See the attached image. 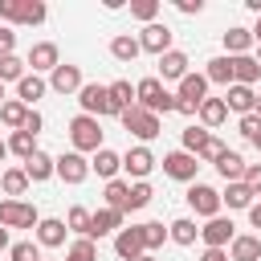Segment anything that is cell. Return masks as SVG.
<instances>
[{
  "instance_id": "obj_1",
  "label": "cell",
  "mask_w": 261,
  "mask_h": 261,
  "mask_svg": "<svg viewBox=\"0 0 261 261\" xmlns=\"http://www.w3.org/2000/svg\"><path fill=\"white\" fill-rule=\"evenodd\" d=\"M135 106H143L151 114H167V110H175V94H167V86L159 77H143L135 86Z\"/></svg>"
},
{
  "instance_id": "obj_2",
  "label": "cell",
  "mask_w": 261,
  "mask_h": 261,
  "mask_svg": "<svg viewBox=\"0 0 261 261\" xmlns=\"http://www.w3.org/2000/svg\"><path fill=\"white\" fill-rule=\"evenodd\" d=\"M69 143H73L77 155H86V151H102V126H98V118H90V114L69 118Z\"/></svg>"
},
{
  "instance_id": "obj_3",
  "label": "cell",
  "mask_w": 261,
  "mask_h": 261,
  "mask_svg": "<svg viewBox=\"0 0 261 261\" xmlns=\"http://www.w3.org/2000/svg\"><path fill=\"white\" fill-rule=\"evenodd\" d=\"M49 16V8L41 0H0V20L12 24H41Z\"/></svg>"
},
{
  "instance_id": "obj_4",
  "label": "cell",
  "mask_w": 261,
  "mask_h": 261,
  "mask_svg": "<svg viewBox=\"0 0 261 261\" xmlns=\"http://www.w3.org/2000/svg\"><path fill=\"white\" fill-rule=\"evenodd\" d=\"M77 102H82V114H90V118L118 114V110L110 106V90H106V86H98V82H86V86L77 90Z\"/></svg>"
},
{
  "instance_id": "obj_5",
  "label": "cell",
  "mask_w": 261,
  "mask_h": 261,
  "mask_svg": "<svg viewBox=\"0 0 261 261\" xmlns=\"http://www.w3.org/2000/svg\"><path fill=\"white\" fill-rule=\"evenodd\" d=\"M122 118V126L135 135V139H143V143H151L163 126H159V114H151V110H143V106H130V110H122L118 114Z\"/></svg>"
},
{
  "instance_id": "obj_6",
  "label": "cell",
  "mask_w": 261,
  "mask_h": 261,
  "mask_svg": "<svg viewBox=\"0 0 261 261\" xmlns=\"http://www.w3.org/2000/svg\"><path fill=\"white\" fill-rule=\"evenodd\" d=\"M37 208L24 200H0V228H37Z\"/></svg>"
},
{
  "instance_id": "obj_7",
  "label": "cell",
  "mask_w": 261,
  "mask_h": 261,
  "mask_svg": "<svg viewBox=\"0 0 261 261\" xmlns=\"http://www.w3.org/2000/svg\"><path fill=\"white\" fill-rule=\"evenodd\" d=\"M188 204H192V212L204 216V220L220 216V192L208 188V184H192V188H188Z\"/></svg>"
},
{
  "instance_id": "obj_8",
  "label": "cell",
  "mask_w": 261,
  "mask_h": 261,
  "mask_svg": "<svg viewBox=\"0 0 261 261\" xmlns=\"http://www.w3.org/2000/svg\"><path fill=\"white\" fill-rule=\"evenodd\" d=\"M163 171H167L171 179L192 184V179H196V171H200V159H196V155H188V151H171V155H163Z\"/></svg>"
},
{
  "instance_id": "obj_9",
  "label": "cell",
  "mask_w": 261,
  "mask_h": 261,
  "mask_svg": "<svg viewBox=\"0 0 261 261\" xmlns=\"http://www.w3.org/2000/svg\"><path fill=\"white\" fill-rule=\"evenodd\" d=\"M232 228H237V224H232L228 216H212V220L200 228V241H204L208 249H224V245H232V237H237Z\"/></svg>"
},
{
  "instance_id": "obj_10",
  "label": "cell",
  "mask_w": 261,
  "mask_h": 261,
  "mask_svg": "<svg viewBox=\"0 0 261 261\" xmlns=\"http://www.w3.org/2000/svg\"><path fill=\"white\" fill-rule=\"evenodd\" d=\"M53 167H57V175H61L65 184H82V179L90 175V159L77 155V151H65L61 159H53Z\"/></svg>"
},
{
  "instance_id": "obj_11",
  "label": "cell",
  "mask_w": 261,
  "mask_h": 261,
  "mask_svg": "<svg viewBox=\"0 0 261 261\" xmlns=\"http://www.w3.org/2000/svg\"><path fill=\"white\" fill-rule=\"evenodd\" d=\"M24 65H33V73H41V69H57L61 65V57H57V45L53 41H37L33 49H29V57H24Z\"/></svg>"
},
{
  "instance_id": "obj_12",
  "label": "cell",
  "mask_w": 261,
  "mask_h": 261,
  "mask_svg": "<svg viewBox=\"0 0 261 261\" xmlns=\"http://www.w3.org/2000/svg\"><path fill=\"white\" fill-rule=\"evenodd\" d=\"M151 167H155V155H151L147 147H130V151L122 155V171H126V175H135V184H139V179H147V175H151Z\"/></svg>"
},
{
  "instance_id": "obj_13",
  "label": "cell",
  "mask_w": 261,
  "mask_h": 261,
  "mask_svg": "<svg viewBox=\"0 0 261 261\" xmlns=\"http://www.w3.org/2000/svg\"><path fill=\"white\" fill-rule=\"evenodd\" d=\"M139 45H143L147 53H155V57H163V53L171 49V29L155 20V24H147V29H143V37H139Z\"/></svg>"
},
{
  "instance_id": "obj_14",
  "label": "cell",
  "mask_w": 261,
  "mask_h": 261,
  "mask_svg": "<svg viewBox=\"0 0 261 261\" xmlns=\"http://www.w3.org/2000/svg\"><path fill=\"white\" fill-rule=\"evenodd\" d=\"M114 253L122 257V261H139L147 249H143V232L139 228H118V237H114Z\"/></svg>"
},
{
  "instance_id": "obj_15",
  "label": "cell",
  "mask_w": 261,
  "mask_h": 261,
  "mask_svg": "<svg viewBox=\"0 0 261 261\" xmlns=\"http://www.w3.org/2000/svg\"><path fill=\"white\" fill-rule=\"evenodd\" d=\"M159 77H163V82H179V77H188V53L167 49V53L159 57Z\"/></svg>"
},
{
  "instance_id": "obj_16",
  "label": "cell",
  "mask_w": 261,
  "mask_h": 261,
  "mask_svg": "<svg viewBox=\"0 0 261 261\" xmlns=\"http://www.w3.org/2000/svg\"><path fill=\"white\" fill-rule=\"evenodd\" d=\"M49 86H53L57 94H77L86 82H82V69H77V65H57L53 77H49Z\"/></svg>"
},
{
  "instance_id": "obj_17",
  "label": "cell",
  "mask_w": 261,
  "mask_h": 261,
  "mask_svg": "<svg viewBox=\"0 0 261 261\" xmlns=\"http://www.w3.org/2000/svg\"><path fill=\"white\" fill-rule=\"evenodd\" d=\"M175 98L200 106V102L208 98V77H204V73H188V77H179V94H175Z\"/></svg>"
},
{
  "instance_id": "obj_18",
  "label": "cell",
  "mask_w": 261,
  "mask_h": 261,
  "mask_svg": "<svg viewBox=\"0 0 261 261\" xmlns=\"http://www.w3.org/2000/svg\"><path fill=\"white\" fill-rule=\"evenodd\" d=\"M90 171H98L106 184L122 171V155L118 151H110V147H102V151H94V159H90Z\"/></svg>"
},
{
  "instance_id": "obj_19",
  "label": "cell",
  "mask_w": 261,
  "mask_h": 261,
  "mask_svg": "<svg viewBox=\"0 0 261 261\" xmlns=\"http://www.w3.org/2000/svg\"><path fill=\"white\" fill-rule=\"evenodd\" d=\"M24 175H29V184H45L49 175H57V167H53V155H45V151H33V155L24 159Z\"/></svg>"
},
{
  "instance_id": "obj_20",
  "label": "cell",
  "mask_w": 261,
  "mask_h": 261,
  "mask_svg": "<svg viewBox=\"0 0 261 261\" xmlns=\"http://www.w3.org/2000/svg\"><path fill=\"white\" fill-rule=\"evenodd\" d=\"M114 228H122V212H114V208L90 212V241H98V237H106V232H114Z\"/></svg>"
},
{
  "instance_id": "obj_21",
  "label": "cell",
  "mask_w": 261,
  "mask_h": 261,
  "mask_svg": "<svg viewBox=\"0 0 261 261\" xmlns=\"http://www.w3.org/2000/svg\"><path fill=\"white\" fill-rule=\"evenodd\" d=\"M65 220H57V216H49V220H37V241L45 245V249H61L65 245Z\"/></svg>"
},
{
  "instance_id": "obj_22",
  "label": "cell",
  "mask_w": 261,
  "mask_h": 261,
  "mask_svg": "<svg viewBox=\"0 0 261 261\" xmlns=\"http://www.w3.org/2000/svg\"><path fill=\"white\" fill-rule=\"evenodd\" d=\"M253 102H257L253 86H228V90H224V106H228V110H237L241 118H245V114H253Z\"/></svg>"
},
{
  "instance_id": "obj_23",
  "label": "cell",
  "mask_w": 261,
  "mask_h": 261,
  "mask_svg": "<svg viewBox=\"0 0 261 261\" xmlns=\"http://www.w3.org/2000/svg\"><path fill=\"white\" fill-rule=\"evenodd\" d=\"M228 65H232V86H253L257 77H261V65L245 53V57H228Z\"/></svg>"
},
{
  "instance_id": "obj_24",
  "label": "cell",
  "mask_w": 261,
  "mask_h": 261,
  "mask_svg": "<svg viewBox=\"0 0 261 261\" xmlns=\"http://www.w3.org/2000/svg\"><path fill=\"white\" fill-rule=\"evenodd\" d=\"M228 261H261V237H232Z\"/></svg>"
},
{
  "instance_id": "obj_25",
  "label": "cell",
  "mask_w": 261,
  "mask_h": 261,
  "mask_svg": "<svg viewBox=\"0 0 261 261\" xmlns=\"http://www.w3.org/2000/svg\"><path fill=\"white\" fill-rule=\"evenodd\" d=\"M49 90V82L45 77H37V73H24L20 82H16V102H24V106H33L41 94Z\"/></svg>"
},
{
  "instance_id": "obj_26",
  "label": "cell",
  "mask_w": 261,
  "mask_h": 261,
  "mask_svg": "<svg viewBox=\"0 0 261 261\" xmlns=\"http://www.w3.org/2000/svg\"><path fill=\"white\" fill-rule=\"evenodd\" d=\"M196 114H200V122H204V130H208V126H220V122L228 118V106H224V98H204Z\"/></svg>"
},
{
  "instance_id": "obj_27",
  "label": "cell",
  "mask_w": 261,
  "mask_h": 261,
  "mask_svg": "<svg viewBox=\"0 0 261 261\" xmlns=\"http://www.w3.org/2000/svg\"><path fill=\"white\" fill-rule=\"evenodd\" d=\"M216 171H220V179H224V184H237V179L245 175V159H241L237 151H224V155L216 159Z\"/></svg>"
},
{
  "instance_id": "obj_28",
  "label": "cell",
  "mask_w": 261,
  "mask_h": 261,
  "mask_svg": "<svg viewBox=\"0 0 261 261\" xmlns=\"http://www.w3.org/2000/svg\"><path fill=\"white\" fill-rule=\"evenodd\" d=\"M224 49H228V57H245L253 49V33L249 29H228L224 33Z\"/></svg>"
},
{
  "instance_id": "obj_29",
  "label": "cell",
  "mask_w": 261,
  "mask_h": 261,
  "mask_svg": "<svg viewBox=\"0 0 261 261\" xmlns=\"http://www.w3.org/2000/svg\"><path fill=\"white\" fill-rule=\"evenodd\" d=\"M139 53H143L139 37H126V33H122V37H114V41H110V57H114V61H135Z\"/></svg>"
},
{
  "instance_id": "obj_30",
  "label": "cell",
  "mask_w": 261,
  "mask_h": 261,
  "mask_svg": "<svg viewBox=\"0 0 261 261\" xmlns=\"http://www.w3.org/2000/svg\"><path fill=\"white\" fill-rule=\"evenodd\" d=\"M0 188H4V196H24L29 192V175H24V167H8L4 175H0Z\"/></svg>"
},
{
  "instance_id": "obj_31",
  "label": "cell",
  "mask_w": 261,
  "mask_h": 261,
  "mask_svg": "<svg viewBox=\"0 0 261 261\" xmlns=\"http://www.w3.org/2000/svg\"><path fill=\"white\" fill-rule=\"evenodd\" d=\"M167 237H171L175 245H196V237H200V228H196V220H188V216H179V220H171V224H167Z\"/></svg>"
},
{
  "instance_id": "obj_32",
  "label": "cell",
  "mask_w": 261,
  "mask_h": 261,
  "mask_svg": "<svg viewBox=\"0 0 261 261\" xmlns=\"http://www.w3.org/2000/svg\"><path fill=\"white\" fill-rule=\"evenodd\" d=\"M106 90H110V106H114L118 114L135 106V86H130V82H110Z\"/></svg>"
},
{
  "instance_id": "obj_33",
  "label": "cell",
  "mask_w": 261,
  "mask_h": 261,
  "mask_svg": "<svg viewBox=\"0 0 261 261\" xmlns=\"http://www.w3.org/2000/svg\"><path fill=\"white\" fill-rule=\"evenodd\" d=\"M24 118H29V106H24V102H16V98H8V102L0 106V122H4V126H12V130H20V126H24Z\"/></svg>"
},
{
  "instance_id": "obj_34",
  "label": "cell",
  "mask_w": 261,
  "mask_h": 261,
  "mask_svg": "<svg viewBox=\"0 0 261 261\" xmlns=\"http://www.w3.org/2000/svg\"><path fill=\"white\" fill-rule=\"evenodd\" d=\"M126 200H130V184H126V179H110V184H106V208L126 212Z\"/></svg>"
},
{
  "instance_id": "obj_35",
  "label": "cell",
  "mask_w": 261,
  "mask_h": 261,
  "mask_svg": "<svg viewBox=\"0 0 261 261\" xmlns=\"http://www.w3.org/2000/svg\"><path fill=\"white\" fill-rule=\"evenodd\" d=\"M204 77L228 90V86H232V65H228V57H212V61H208V69H204Z\"/></svg>"
},
{
  "instance_id": "obj_36",
  "label": "cell",
  "mask_w": 261,
  "mask_h": 261,
  "mask_svg": "<svg viewBox=\"0 0 261 261\" xmlns=\"http://www.w3.org/2000/svg\"><path fill=\"white\" fill-rule=\"evenodd\" d=\"M4 147H8L12 155H20V159H29V155L37 151V135H29V130H12Z\"/></svg>"
},
{
  "instance_id": "obj_37",
  "label": "cell",
  "mask_w": 261,
  "mask_h": 261,
  "mask_svg": "<svg viewBox=\"0 0 261 261\" xmlns=\"http://www.w3.org/2000/svg\"><path fill=\"white\" fill-rule=\"evenodd\" d=\"M220 204H228V208H249V204H253V192L237 179V184H228V188L220 192Z\"/></svg>"
},
{
  "instance_id": "obj_38",
  "label": "cell",
  "mask_w": 261,
  "mask_h": 261,
  "mask_svg": "<svg viewBox=\"0 0 261 261\" xmlns=\"http://www.w3.org/2000/svg\"><path fill=\"white\" fill-rule=\"evenodd\" d=\"M139 232H143V249H147V253H155V249L167 241V228H163L159 220H147V224H139Z\"/></svg>"
},
{
  "instance_id": "obj_39",
  "label": "cell",
  "mask_w": 261,
  "mask_h": 261,
  "mask_svg": "<svg viewBox=\"0 0 261 261\" xmlns=\"http://www.w3.org/2000/svg\"><path fill=\"white\" fill-rule=\"evenodd\" d=\"M65 261H98V245H94L90 237H77V241L69 245V253H65Z\"/></svg>"
},
{
  "instance_id": "obj_40",
  "label": "cell",
  "mask_w": 261,
  "mask_h": 261,
  "mask_svg": "<svg viewBox=\"0 0 261 261\" xmlns=\"http://www.w3.org/2000/svg\"><path fill=\"white\" fill-rule=\"evenodd\" d=\"M130 16L143 20V24H155V16H159V0H130Z\"/></svg>"
},
{
  "instance_id": "obj_41",
  "label": "cell",
  "mask_w": 261,
  "mask_h": 261,
  "mask_svg": "<svg viewBox=\"0 0 261 261\" xmlns=\"http://www.w3.org/2000/svg\"><path fill=\"white\" fill-rule=\"evenodd\" d=\"M65 228H73L77 237H90V212H86L82 204H73L69 216H65Z\"/></svg>"
},
{
  "instance_id": "obj_42",
  "label": "cell",
  "mask_w": 261,
  "mask_h": 261,
  "mask_svg": "<svg viewBox=\"0 0 261 261\" xmlns=\"http://www.w3.org/2000/svg\"><path fill=\"white\" fill-rule=\"evenodd\" d=\"M20 77H24V61H20L16 53L0 57V82H20Z\"/></svg>"
},
{
  "instance_id": "obj_43",
  "label": "cell",
  "mask_w": 261,
  "mask_h": 261,
  "mask_svg": "<svg viewBox=\"0 0 261 261\" xmlns=\"http://www.w3.org/2000/svg\"><path fill=\"white\" fill-rule=\"evenodd\" d=\"M147 204H151V184H147V179L130 184V200H126V212H135V208H147Z\"/></svg>"
},
{
  "instance_id": "obj_44",
  "label": "cell",
  "mask_w": 261,
  "mask_h": 261,
  "mask_svg": "<svg viewBox=\"0 0 261 261\" xmlns=\"http://www.w3.org/2000/svg\"><path fill=\"white\" fill-rule=\"evenodd\" d=\"M8 257L12 261H41V249L33 241H16V245H8Z\"/></svg>"
},
{
  "instance_id": "obj_45",
  "label": "cell",
  "mask_w": 261,
  "mask_h": 261,
  "mask_svg": "<svg viewBox=\"0 0 261 261\" xmlns=\"http://www.w3.org/2000/svg\"><path fill=\"white\" fill-rule=\"evenodd\" d=\"M204 139H208L204 126H184V151H188V155H196V151L204 147Z\"/></svg>"
},
{
  "instance_id": "obj_46",
  "label": "cell",
  "mask_w": 261,
  "mask_h": 261,
  "mask_svg": "<svg viewBox=\"0 0 261 261\" xmlns=\"http://www.w3.org/2000/svg\"><path fill=\"white\" fill-rule=\"evenodd\" d=\"M224 151H228V147H224L220 139H212V135H208V139H204V147L196 151V159H204V163H216V159H220Z\"/></svg>"
},
{
  "instance_id": "obj_47",
  "label": "cell",
  "mask_w": 261,
  "mask_h": 261,
  "mask_svg": "<svg viewBox=\"0 0 261 261\" xmlns=\"http://www.w3.org/2000/svg\"><path fill=\"white\" fill-rule=\"evenodd\" d=\"M241 135L261 151V118H257V114H245V118H241Z\"/></svg>"
},
{
  "instance_id": "obj_48",
  "label": "cell",
  "mask_w": 261,
  "mask_h": 261,
  "mask_svg": "<svg viewBox=\"0 0 261 261\" xmlns=\"http://www.w3.org/2000/svg\"><path fill=\"white\" fill-rule=\"evenodd\" d=\"M241 184H245L253 196H261V163H245V175H241Z\"/></svg>"
},
{
  "instance_id": "obj_49",
  "label": "cell",
  "mask_w": 261,
  "mask_h": 261,
  "mask_svg": "<svg viewBox=\"0 0 261 261\" xmlns=\"http://www.w3.org/2000/svg\"><path fill=\"white\" fill-rule=\"evenodd\" d=\"M12 45H16V33H12V29H0V57H8Z\"/></svg>"
},
{
  "instance_id": "obj_50",
  "label": "cell",
  "mask_w": 261,
  "mask_h": 261,
  "mask_svg": "<svg viewBox=\"0 0 261 261\" xmlns=\"http://www.w3.org/2000/svg\"><path fill=\"white\" fill-rule=\"evenodd\" d=\"M175 8L192 16V12H200V8H204V0H175Z\"/></svg>"
},
{
  "instance_id": "obj_51",
  "label": "cell",
  "mask_w": 261,
  "mask_h": 261,
  "mask_svg": "<svg viewBox=\"0 0 261 261\" xmlns=\"http://www.w3.org/2000/svg\"><path fill=\"white\" fill-rule=\"evenodd\" d=\"M20 130L37 135V130H41V114H37V110H29V118H24V126H20Z\"/></svg>"
},
{
  "instance_id": "obj_52",
  "label": "cell",
  "mask_w": 261,
  "mask_h": 261,
  "mask_svg": "<svg viewBox=\"0 0 261 261\" xmlns=\"http://www.w3.org/2000/svg\"><path fill=\"white\" fill-rule=\"evenodd\" d=\"M200 261H228V253H224V249H204Z\"/></svg>"
},
{
  "instance_id": "obj_53",
  "label": "cell",
  "mask_w": 261,
  "mask_h": 261,
  "mask_svg": "<svg viewBox=\"0 0 261 261\" xmlns=\"http://www.w3.org/2000/svg\"><path fill=\"white\" fill-rule=\"evenodd\" d=\"M249 224L261 228V204H249Z\"/></svg>"
},
{
  "instance_id": "obj_54",
  "label": "cell",
  "mask_w": 261,
  "mask_h": 261,
  "mask_svg": "<svg viewBox=\"0 0 261 261\" xmlns=\"http://www.w3.org/2000/svg\"><path fill=\"white\" fill-rule=\"evenodd\" d=\"M175 110H179V114H196L200 106H192V102H179V98H175Z\"/></svg>"
},
{
  "instance_id": "obj_55",
  "label": "cell",
  "mask_w": 261,
  "mask_h": 261,
  "mask_svg": "<svg viewBox=\"0 0 261 261\" xmlns=\"http://www.w3.org/2000/svg\"><path fill=\"white\" fill-rule=\"evenodd\" d=\"M249 33H253V41H257V45H261V16H257V24H253V29H249Z\"/></svg>"
},
{
  "instance_id": "obj_56",
  "label": "cell",
  "mask_w": 261,
  "mask_h": 261,
  "mask_svg": "<svg viewBox=\"0 0 261 261\" xmlns=\"http://www.w3.org/2000/svg\"><path fill=\"white\" fill-rule=\"evenodd\" d=\"M0 249H8V228H0Z\"/></svg>"
},
{
  "instance_id": "obj_57",
  "label": "cell",
  "mask_w": 261,
  "mask_h": 261,
  "mask_svg": "<svg viewBox=\"0 0 261 261\" xmlns=\"http://www.w3.org/2000/svg\"><path fill=\"white\" fill-rule=\"evenodd\" d=\"M253 114H257V118H261V94H257V102H253Z\"/></svg>"
},
{
  "instance_id": "obj_58",
  "label": "cell",
  "mask_w": 261,
  "mask_h": 261,
  "mask_svg": "<svg viewBox=\"0 0 261 261\" xmlns=\"http://www.w3.org/2000/svg\"><path fill=\"white\" fill-rule=\"evenodd\" d=\"M139 261H159V257H155V253H143V257H139Z\"/></svg>"
},
{
  "instance_id": "obj_59",
  "label": "cell",
  "mask_w": 261,
  "mask_h": 261,
  "mask_svg": "<svg viewBox=\"0 0 261 261\" xmlns=\"http://www.w3.org/2000/svg\"><path fill=\"white\" fill-rule=\"evenodd\" d=\"M4 102H8V98H4V82H0V106H4Z\"/></svg>"
},
{
  "instance_id": "obj_60",
  "label": "cell",
  "mask_w": 261,
  "mask_h": 261,
  "mask_svg": "<svg viewBox=\"0 0 261 261\" xmlns=\"http://www.w3.org/2000/svg\"><path fill=\"white\" fill-rule=\"evenodd\" d=\"M4 155H8V147H4V143H0V159H4Z\"/></svg>"
},
{
  "instance_id": "obj_61",
  "label": "cell",
  "mask_w": 261,
  "mask_h": 261,
  "mask_svg": "<svg viewBox=\"0 0 261 261\" xmlns=\"http://www.w3.org/2000/svg\"><path fill=\"white\" fill-rule=\"evenodd\" d=\"M253 61H257V65H261V49H257V57H253Z\"/></svg>"
},
{
  "instance_id": "obj_62",
  "label": "cell",
  "mask_w": 261,
  "mask_h": 261,
  "mask_svg": "<svg viewBox=\"0 0 261 261\" xmlns=\"http://www.w3.org/2000/svg\"><path fill=\"white\" fill-rule=\"evenodd\" d=\"M41 261H45V257H41Z\"/></svg>"
}]
</instances>
